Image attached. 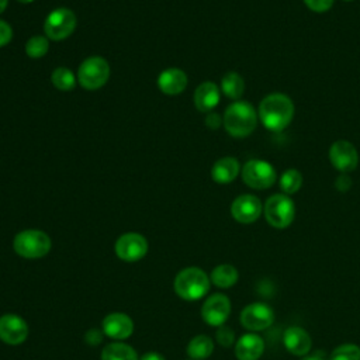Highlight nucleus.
Here are the masks:
<instances>
[{"mask_svg": "<svg viewBox=\"0 0 360 360\" xmlns=\"http://www.w3.org/2000/svg\"><path fill=\"white\" fill-rule=\"evenodd\" d=\"M294 117V103L284 93H270L259 104V120L270 131H281Z\"/></svg>", "mask_w": 360, "mask_h": 360, "instance_id": "1", "label": "nucleus"}, {"mask_svg": "<svg viewBox=\"0 0 360 360\" xmlns=\"http://www.w3.org/2000/svg\"><path fill=\"white\" fill-rule=\"evenodd\" d=\"M222 124L231 136L245 138L255 131L257 125V112L250 103L238 100L225 110Z\"/></svg>", "mask_w": 360, "mask_h": 360, "instance_id": "2", "label": "nucleus"}, {"mask_svg": "<svg viewBox=\"0 0 360 360\" xmlns=\"http://www.w3.org/2000/svg\"><path fill=\"white\" fill-rule=\"evenodd\" d=\"M210 276L197 266L181 269L173 281L174 292L186 301H197L210 291Z\"/></svg>", "mask_w": 360, "mask_h": 360, "instance_id": "3", "label": "nucleus"}, {"mask_svg": "<svg viewBox=\"0 0 360 360\" xmlns=\"http://www.w3.org/2000/svg\"><path fill=\"white\" fill-rule=\"evenodd\" d=\"M52 248L51 238L39 229H24L13 239L14 252L24 259H41Z\"/></svg>", "mask_w": 360, "mask_h": 360, "instance_id": "4", "label": "nucleus"}, {"mask_svg": "<svg viewBox=\"0 0 360 360\" xmlns=\"http://www.w3.org/2000/svg\"><path fill=\"white\" fill-rule=\"evenodd\" d=\"M266 221L277 229L290 226L295 217L294 201L287 194H273L269 197L263 207Z\"/></svg>", "mask_w": 360, "mask_h": 360, "instance_id": "5", "label": "nucleus"}, {"mask_svg": "<svg viewBox=\"0 0 360 360\" xmlns=\"http://www.w3.org/2000/svg\"><path fill=\"white\" fill-rule=\"evenodd\" d=\"M110 77V65L101 56H90L82 62L77 70V80L82 87L96 90L103 87Z\"/></svg>", "mask_w": 360, "mask_h": 360, "instance_id": "6", "label": "nucleus"}, {"mask_svg": "<svg viewBox=\"0 0 360 360\" xmlns=\"http://www.w3.org/2000/svg\"><path fill=\"white\" fill-rule=\"evenodd\" d=\"M242 179L250 188L266 190L276 183L277 174L269 162L262 159H252L243 165Z\"/></svg>", "mask_w": 360, "mask_h": 360, "instance_id": "7", "label": "nucleus"}, {"mask_svg": "<svg viewBox=\"0 0 360 360\" xmlns=\"http://www.w3.org/2000/svg\"><path fill=\"white\" fill-rule=\"evenodd\" d=\"M76 28V17L72 10L59 7L51 11L44 22V31L48 39L62 41Z\"/></svg>", "mask_w": 360, "mask_h": 360, "instance_id": "8", "label": "nucleus"}, {"mask_svg": "<svg viewBox=\"0 0 360 360\" xmlns=\"http://www.w3.org/2000/svg\"><path fill=\"white\" fill-rule=\"evenodd\" d=\"M114 252L122 262L134 263L143 259L148 253V240L141 233L127 232L115 240Z\"/></svg>", "mask_w": 360, "mask_h": 360, "instance_id": "9", "label": "nucleus"}, {"mask_svg": "<svg viewBox=\"0 0 360 360\" xmlns=\"http://www.w3.org/2000/svg\"><path fill=\"white\" fill-rule=\"evenodd\" d=\"M240 325L250 332H260L274 322V311L264 302H252L246 305L239 316Z\"/></svg>", "mask_w": 360, "mask_h": 360, "instance_id": "10", "label": "nucleus"}, {"mask_svg": "<svg viewBox=\"0 0 360 360\" xmlns=\"http://www.w3.org/2000/svg\"><path fill=\"white\" fill-rule=\"evenodd\" d=\"M231 315V301L225 294L215 292L211 294L201 307L202 321L210 326L225 325L226 319Z\"/></svg>", "mask_w": 360, "mask_h": 360, "instance_id": "11", "label": "nucleus"}, {"mask_svg": "<svg viewBox=\"0 0 360 360\" xmlns=\"http://www.w3.org/2000/svg\"><path fill=\"white\" fill-rule=\"evenodd\" d=\"M329 160L336 170L350 173L357 167L359 153L352 142L339 139L335 141L329 148Z\"/></svg>", "mask_w": 360, "mask_h": 360, "instance_id": "12", "label": "nucleus"}, {"mask_svg": "<svg viewBox=\"0 0 360 360\" xmlns=\"http://www.w3.org/2000/svg\"><path fill=\"white\" fill-rule=\"evenodd\" d=\"M30 333L28 323L17 314H4L0 316V340L15 346L27 340Z\"/></svg>", "mask_w": 360, "mask_h": 360, "instance_id": "13", "label": "nucleus"}, {"mask_svg": "<svg viewBox=\"0 0 360 360\" xmlns=\"http://www.w3.org/2000/svg\"><path fill=\"white\" fill-rule=\"evenodd\" d=\"M101 330L104 336L115 342H122L132 335L134 321L124 312H111L103 318Z\"/></svg>", "mask_w": 360, "mask_h": 360, "instance_id": "14", "label": "nucleus"}, {"mask_svg": "<svg viewBox=\"0 0 360 360\" xmlns=\"http://www.w3.org/2000/svg\"><path fill=\"white\" fill-rule=\"evenodd\" d=\"M263 211L262 201L253 194H242L232 201L231 214L240 224H252L259 219Z\"/></svg>", "mask_w": 360, "mask_h": 360, "instance_id": "15", "label": "nucleus"}, {"mask_svg": "<svg viewBox=\"0 0 360 360\" xmlns=\"http://www.w3.org/2000/svg\"><path fill=\"white\" fill-rule=\"evenodd\" d=\"M283 345L288 353L304 357L311 352L312 339L305 329L300 326H288L283 333Z\"/></svg>", "mask_w": 360, "mask_h": 360, "instance_id": "16", "label": "nucleus"}, {"mask_svg": "<svg viewBox=\"0 0 360 360\" xmlns=\"http://www.w3.org/2000/svg\"><path fill=\"white\" fill-rule=\"evenodd\" d=\"M264 352V340L256 335L245 333L235 343V356L238 360H259Z\"/></svg>", "mask_w": 360, "mask_h": 360, "instance_id": "17", "label": "nucleus"}, {"mask_svg": "<svg viewBox=\"0 0 360 360\" xmlns=\"http://www.w3.org/2000/svg\"><path fill=\"white\" fill-rule=\"evenodd\" d=\"M187 86V76L181 69L169 68L158 77V87L167 96L180 94Z\"/></svg>", "mask_w": 360, "mask_h": 360, "instance_id": "18", "label": "nucleus"}, {"mask_svg": "<svg viewBox=\"0 0 360 360\" xmlns=\"http://www.w3.org/2000/svg\"><path fill=\"white\" fill-rule=\"evenodd\" d=\"M219 103V89L214 82L201 83L194 91V105L198 111L210 112Z\"/></svg>", "mask_w": 360, "mask_h": 360, "instance_id": "19", "label": "nucleus"}, {"mask_svg": "<svg viewBox=\"0 0 360 360\" xmlns=\"http://www.w3.org/2000/svg\"><path fill=\"white\" fill-rule=\"evenodd\" d=\"M240 167L238 159L232 156H225L214 163L211 169V177L218 184H228L236 179Z\"/></svg>", "mask_w": 360, "mask_h": 360, "instance_id": "20", "label": "nucleus"}, {"mask_svg": "<svg viewBox=\"0 0 360 360\" xmlns=\"http://www.w3.org/2000/svg\"><path fill=\"white\" fill-rule=\"evenodd\" d=\"M239 273L232 264H218L210 274L211 283L218 288H229L238 283Z\"/></svg>", "mask_w": 360, "mask_h": 360, "instance_id": "21", "label": "nucleus"}, {"mask_svg": "<svg viewBox=\"0 0 360 360\" xmlns=\"http://www.w3.org/2000/svg\"><path fill=\"white\" fill-rule=\"evenodd\" d=\"M101 360H139L136 350L124 342H111L101 350Z\"/></svg>", "mask_w": 360, "mask_h": 360, "instance_id": "22", "label": "nucleus"}, {"mask_svg": "<svg viewBox=\"0 0 360 360\" xmlns=\"http://www.w3.org/2000/svg\"><path fill=\"white\" fill-rule=\"evenodd\" d=\"M186 352L191 360H204L212 354L214 342L207 335H197L188 342Z\"/></svg>", "mask_w": 360, "mask_h": 360, "instance_id": "23", "label": "nucleus"}, {"mask_svg": "<svg viewBox=\"0 0 360 360\" xmlns=\"http://www.w3.org/2000/svg\"><path fill=\"white\" fill-rule=\"evenodd\" d=\"M221 90L228 98L238 100L245 91V82L239 73L228 72L221 80Z\"/></svg>", "mask_w": 360, "mask_h": 360, "instance_id": "24", "label": "nucleus"}, {"mask_svg": "<svg viewBox=\"0 0 360 360\" xmlns=\"http://www.w3.org/2000/svg\"><path fill=\"white\" fill-rule=\"evenodd\" d=\"M302 181H304L302 174L297 169H288L281 174L278 184H280V188L283 190V193L290 195V194L297 193L301 188Z\"/></svg>", "mask_w": 360, "mask_h": 360, "instance_id": "25", "label": "nucleus"}, {"mask_svg": "<svg viewBox=\"0 0 360 360\" xmlns=\"http://www.w3.org/2000/svg\"><path fill=\"white\" fill-rule=\"evenodd\" d=\"M51 82L56 89L63 91L72 90L76 86V77L68 68H56L51 75Z\"/></svg>", "mask_w": 360, "mask_h": 360, "instance_id": "26", "label": "nucleus"}, {"mask_svg": "<svg viewBox=\"0 0 360 360\" xmlns=\"http://www.w3.org/2000/svg\"><path fill=\"white\" fill-rule=\"evenodd\" d=\"M49 48V41L46 37L42 35H35L31 37L27 42H25V53L30 58H42Z\"/></svg>", "mask_w": 360, "mask_h": 360, "instance_id": "27", "label": "nucleus"}, {"mask_svg": "<svg viewBox=\"0 0 360 360\" xmlns=\"http://www.w3.org/2000/svg\"><path fill=\"white\" fill-rule=\"evenodd\" d=\"M329 360H360V347L354 343H343L332 350Z\"/></svg>", "mask_w": 360, "mask_h": 360, "instance_id": "28", "label": "nucleus"}, {"mask_svg": "<svg viewBox=\"0 0 360 360\" xmlns=\"http://www.w3.org/2000/svg\"><path fill=\"white\" fill-rule=\"evenodd\" d=\"M215 339L222 347H231L235 343V333L229 326L221 325L217 328Z\"/></svg>", "mask_w": 360, "mask_h": 360, "instance_id": "29", "label": "nucleus"}, {"mask_svg": "<svg viewBox=\"0 0 360 360\" xmlns=\"http://www.w3.org/2000/svg\"><path fill=\"white\" fill-rule=\"evenodd\" d=\"M304 3L315 13H325L333 6V0H304Z\"/></svg>", "mask_w": 360, "mask_h": 360, "instance_id": "30", "label": "nucleus"}, {"mask_svg": "<svg viewBox=\"0 0 360 360\" xmlns=\"http://www.w3.org/2000/svg\"><path fill=\"white\" fill-rule=\"evenodd\" d=\"M104 338V333L101 329H97V328H91L89 329L86 333H84V342L90 346H97L101 343Z\"/></svg>", "mask_w": 360, "mask_h": 360, "instance_id": "31", "label": "nucleus"}, {"mask_svg": "<svg viewBox=\"0 0 360 360\" xmlns=\"http://www.w3.org/2000/svg\"><path fill=\"white\" fill-rule=\"evenodd\" d=\"M11 37H13V30L11 27L0 20V46H4L6 44H8L11 41Z\"/></svg>", "mask_w": 360, "mask_h": 360, "instance_id": "32", "label": "nucleus"}, {"mask_svg": "<svg viewBox=\"0 0 360 360\" xmlns=\"http://www.w3.org/2000/svg\"><path fill=\"white\" fill-rule=\"evenodd\" d=\"M335 184H336V188H338V190H340V191H347V190L350 188V186H352V179L349 177L347 173H342V174L336 179Z\"/></svg>", "mask_w": 360, "mask_h": 360, "instance_id": "33", "label": "nucleus"}, {"mask_svg": "<svg viewBox=\"0 0 360 360\" xmlns=\"http://www.w3.org/2000/svg\"><path fill=\"white\" fill-rule=\"evenodd\" d=\"M222 124V118L217 114V112H208L207 118H205V125L210 129H218Z\"/></svg>", "mask_w": 360, "mask_h": 360, "instance_id": "34", "label": "nucleus"}, {"mask_svg": "<svg viewBox=\"0 0 360 360\" xmlns=\"http://www.w3.org/2000/svg\"><path fill=\"white\" fill-rule=\"evenodd\" d=\"M139 360H166V359H165V356H163V354H160L159 352H153V350H150V352L143 353V354L141 356V359H139Z\"/></svg>", "mask_w": 360, "mask_h": 360, "instance_id": "35", "label": "nucleus"}, {"mask_svg": "<svg viewBox=\"0 0 360 360\" xmlns=\"http://www.w3.org/2000/svg\"><path fill=\"white\" fill-rule=\"evenodd\" d=\"M301 360H326V356L322 350H316L314 353H308L305 354Z\"/></svg>", "mask_w": 360, "mask_h": 360, "instance_id": "36", "label": "nucleus"}, {"mask_svg": "<svg viewBox=\"0 0 360 360\" xmlns=\"http://www.w3.org/2000/svg\"><path fill=\"white\" fill-rule=\"evenodd\" d=\"M7 1H8V0H0V14L6 10V7H7Z\"/></svg>", "mask_w": 360, "mask_h": 360, "instance_id": "37", "label": "nucleus"}, {"mask_svg": "<svg viewBox=\"0 0 360 360\" xmlns=\"http://www.w3.org/2000/svg\"><path fill=\"white\" fill-rule=\"evenodd\" d=\"M17 1H20V3H24V4H27V3H31V1H34V0H17Z\"/></svg>", "mask_w": 360, "mask_h": 360, "instance_id": "38", "label": "nucleus"}, {"mask_svg": "<svg viewBox=\"0 0 360 360\" xmlns=\"http://www.w3.org/2000/svg\"><path fill=\"white\" fill-rule=\"evenodd\" d=\"M345 1H352V0H345Z\"/></svg>", "mask_w": 360, "mask_h": 360, "instance_id": "39", "label": "nucleus"}]
</instances>
